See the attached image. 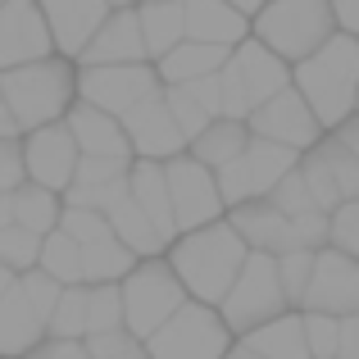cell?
Wrapping results in <instances>:
<instances>
[{"instance_id":"cell-17","label":"cell","mask_w":359,"mask_h":359,"mask_svg":"<svg viewBox=\"0 0 359 359\" xmlns=\"http://www.w3.org/2000/svg\"><path fill=\"white\" fill-rule=\"evenodd\" d=\"M228 219L237 223V232L245 237L250 250H269V255H287L300 245V228L287 210H282L273 196H255L228 210Z\"/></svg>"},{"instance_id":"cell-15","label":"cell","mask_w":359,"mask_h":359,"mask_svg":"<svg viewBox=\"0 0 359 359\" xmlns=\"http://www.w3.org/2000/svg\"><path fill=\"white\" fill-rule=\"evenodd\" d=\"M55 55V32L36 0H5L0 5V69Z\"/></svg>"},{"instance_id":"cell-33","label":"cell","mask_w":359,"mask_h":359,"mask_svg":"<svg viewBox=\"0 0 359 359\" xmlns=\"http://www.w3.org/2000/svg\"><path fill=\"white\" fill-rule=\"evenodd\" d=\"M123 282H87V337L91 332H109L123 327Z\"/></svg>"},{"instance_id":"cell-32","label":"cell","mask_w":359,"mask_h":359,"mask_svg":"<svg viewBox=\"0 0 359 359\" xmlns=\"http://www.w3.org/2000/svg\"><path fill=\"white\" fill-rule=\"evenodd\" d=\"M36 264H41L46 273H55L60 282H87L82 278V241L64 228H55V232L41 237V259Z\"/></svg>"},{"instance_id":"cell-42","label":"cell","mask_w":359,"mask_h":359,"mask_svg":"<svg viewBox=\"0 0 359 359\" xmlns=\"http://www.w3.org/2000/svg\"><path fill=\"white\" fill-rule=\"evenodd\" d=\"M327 245L346 255H359V201H341L327 214Z\"/></svg>"},{"instance_id":"cell-29","label":"cell","mask_w":359,"mask_h":359,"mask_svg":"<svg viewBox=\"0 0 359 359\" xmlns=\"http://www.w3.org/2000/svg\"><path fill=\"white\" fill-rule=\"evenodd\" d=\"M60 214H64V191H55V187H41V182H18L14 187V223H23V228L32 232H55L60 228Z\"/></svg>"},{"instance_id":"cell-6","label":"cell","mask_w":359,"mask_h":359,"mask_svg":"<svg viewBox=\"0 0 359 359\" xmlns=\"http://www.w3.org/2000/svg\"><path fill=\"white\" fill-rule=\"evenodd\" d=\"M187 296H191V291L177 278L168 255H141V259L132 264V273L123 278V314H128V327L141 341H150V332H159V327L168 323V314H173Z\"/></svg>"},{"instance_id":"cell-41","label":"cell","mask_w":359,"mask_h":359,"mask_svg":"<svg viewBox=\"0 0 359 359\" xmlns=\"http://www.w3.org/2000/svg\"><path fill=\"white\" fill-rule=\"evenodd\" d=\"M269 196H273V201H278L282 210L291 214V219H300V214H309V210H323V205H318V196L309 191V182H305V173H300V164L291 168V173L282 177V182L273 187Z\"/></svg>"},{"instance_id":"cell-21","label":"cell","mask_w":359,"mask_h":359,"mask_svg":"<svg viewBox=\"0 0 359 359\" xmlns=\"http://www.w3.org/2000/svg\"><path fill=\"white\" fill-rule=\"evenodd\" d=\"M64 123L73 128V137H78L82 155H118V159H137V150H132V137L128 128H123L118 114H109V109L91 105V100H73V109L64 114Z\"/></svg>"},{"instance_id":"cell-51","label":"cell","mask_w":359,"mask_h":359,"mask_svg":"<svg viewBox=\"0 0 359 359\" xmlns=\"http://www.w3.org/2000/svg\"><path fill=\"white\" fill-rule=\"evenodd\" d=\"M232 5H241V9H245V14H250V18H255V9H259V5H264V0H232Z\"/></svg>"},{"instance_id":"cell-11","label":"cell","mask_w":359,"mask_h":359,"mask_svg":"<svg viewBox=\"0 0 359 359\" xmlns=\"http://www.w3.org/2000/svg\"><path fill=\"white\" fill-rule=\"evenodd\" d=\"M300 173L327 214L341 201H359V155L337 132H323L309 150H300Z\"/></svg>"},{"instance_id":"cell-20","label":"cell","mask_w":359,"mask_h":359,"mask_svg":"<svg viewBox=\"0 0 359 359\" xmlns=\"http://www.w3.org/2000/svg\"><path fill=\"white\" fill-rule=\"evenodd\" d=\"M109 60H150L137 5H114L105 23L96 27V36L87 41V50L78 55V64H109Z\"/></svg>"},{"instance_id":"cell-53","label":"cell","mask_w":359,"mask_h":359,"mask_svg":"<svg viewBox=\"0 0 359 359\" xmlns=\"http://www.w3.org/2000/svg\"><path fill=\"white\" fill-rule=\"evenodd\" d=\"M0 5H5V0H0Z\"/></svg>"},{"instance_id":"cell-38","label":"cell","mask_w":359,"mask_h":359,"mask_svg":"<svg viewBox=\"0 0 359 359\" xmlns=\"http://www.w3.org/2000/svg\"><path fill=\"white\" fill-rule=\"evenodd\" d=\"M60 228H64V232H73V237H78L82 245H91V241L109 237V232H114V223H109V214H105V210H96V205H73V201H64Z\"/></svg>"},{"instance_id":"cell-50","label":"cell","mask_w":359,"mask_h":359,"mask_svg":"<svg viewBox=\"0 0 359 359\" xmlns=\"http://www.w3.org/2000/svg\"><path fill=\"white\" fill-rule=\"evenodd\" d=\"M14 282H18V273H14V269H9V264H0V296H5V291H9V287H14Z\"/></svg>"},{"instance_id":"cell-25","label":"cell","mask_w":359,"mask_h":359,"mask_svg":"<svg viewBox=\"0 0 359 359\" xmlns=\"http://www.w3.org/2000/svg\"><path fill=\"white\" fill-rule=\"evenodd\" d=\"M41 337H46V318L36 314L27 291L14 282L0 296V355H32Z\"/></svg>"},{"instance_id":"cell-45","label":"cell","mask_w":359,"mask_h":359,"mask_svg":"<svg viewBox=\"0 0 359 359\" xmlns=\"http://www.w3.org/2000/svg\"><path fill=\"white\" fill-rule=\"evenodd\" d=\"M341 359H359V309L341 314Z\"/></svg>"},{"instance_id":"cell-49","label":"cell","mask_w":359,"mask_h":359,"mask_svg":"<svg viewBox=\"0 0 359 359\" xmlns=\"http://www.w3.org/2000/svg\"><path fill=\"white\" fill-rule=\"evenodd\" d=\"M14 223V191H0V228Z\"/></svg>"},{"instance_id":"cell-31","label":"cell","mask_w":359,"mask_h":359,"mask_svg":"<svg viewBox=\"0 0 359 359\" xmlns=\"http://www.w3.org/2000/svg\"><path fill=\"white\" fill-rule=\"evenodd\" d=\"M137 259H141V255L132 250L118 232H109V237L82 245V278H87V282H123Z\"/></svg>"},{"instance_id":"cell-3","label":"cell","mask_w":359,"mask_h":359,"mask_svg":"<svg viewBox=\"0 0 359 359\" xmlns=\"http://www.w3.org/2000/svg\"><path fill=\"white\" fill-rule=\"evenodd\" d=\"M0 91H5L9 109L18 118V132L60 123L78 100V60L55 50V55H41V60L0 69Z\"/></svg>"},{"instance_id":"cell-39","label":"cell","mask_w":359,"mask_h":359,"mask_svg":"<svg viewBox=\"0 0 359 359\" xmlns=\"http://www.w3.org/2000/svg\"><path fill=\"white\" fill-rule=\"evenodd\" d=\"M87 355L91 359H141L150 351H146V341L123 323V327H109V332H91L87 337Z\"/></svg>"},{"instance_id":"cell-18","label":"cell","mask_w":359,"mask_h":359,"mask_svg":"<svg viewBox=\"0 0 359 359\" xmlns=\"http://www.w3.org/2000/svg\"><path fill=\"white\" fill-rule=\"evenodd\" d=\"M36 5H41L46 23H50V32H55V50L69 55V60H78V55L87 50L96 27L105 23V14L114 9L109 0H36Z\"/></svg>"},{"instance_id":"cell-28","label":"cell","mask_w":359,"mask_h":359,"mask_svg":"<svg viewBox=\"0 0 359 359\" xmlns=\"http://www.w3.org/2000/svg\"><path fill=\"white\" fill-rule=\"evenodd\" d=\"M245 141H250V123L245 118H214L210 128L201 132V137H191V155L196 159H205L210 168H223V164H232V159L245 150Z\"/></svg>"},{"instance_id":"cell-22","label":"cell","mask_w":359,"mask_h":359,"mask_svg":"<svg viewBox=\"0 0 359 359\" xmlns=\"http://www.w3.org/2000/svg\"><path fill=\"white\" fill-rule=\"evenodd\" d=\"M232 64H237L245 91H250V100L259 105V100L278 96L282 87H291V60L287 55H278L269 41H259V36H245V41L232 46Z\"/></svg>"},{"instance_id":"cell-46","label":"cell","mask_w":359,"mask_h":359,"mask_svg":"<svg viewBox=\"0 0 359 359\" xmlns=\"http://www.w3.org/2000/svg\"><path fill=\"white\" fill-rule=\"evenodd\" d=\"M332 14H337V27H341V32L359 36V0H332Z\"/></svg>"},{"instance_id":"cell-34","label":"cell","mask_w":359,"mask_h":359,"mask_svg":"<svg viewBox=\"0 0 359 359\" xmlns=\"http://www.w3.org/2000/svg\"><path fill=\"white\" fill-rule=\"evenodd\" d=\"M36 259H41V232L23 228V223L0 228V264H9L14 273H27L36 269Z\"/></svg>"},{"instance_id":"cell-23","label":"cell","mask_w":359,"mask_h":359,"mask_svg":"<svg viewBox=\"0 0 359 359\" xmlns=\"http://www.w3.org/2000/svg\"><path fill=\"white\" fill-rule=\"evenodd\" d=\"M187 5V36L214 46H237L250 36V14L232 0H182Z\"/></svg>"},{"instance_id":"cell-19","label":"cell","mask_w":359,"mask_h":359,"mask_svg":"<svg viewBox=\"0 0 359 359\" xmlns=\"http://www.w3.org/2000/svg\"><path fill=\"white\" fill-rule=\"evenodd\" d=\"M232 355H269V359H309V337H305V309H282L269 323L237 332Z\"/></svg>"},{"instance_id":"cell-37","label":"cell","mask_w":359,"mask_h":359,"mask_svg":"<svg viewBox=\"0 0 359 359\" xmlns=\"http://www.w3.org/2000/svg\"><path fill=\"white\" fill-rule=\"evenodd\" d=\"M305 337H309V359H337L341 355V314L305 309Z\"/></svg>"},{"instance_id":"cell-10","label":"cell","mask_w":359,"mask_h":359,"mask_svg":"<svg viewBox=\"0 0 359 359\" xmlns=\"http://www.w3.org/2000/svg\"><path fill=\"white\" fill-rule=\"evenodd\" d=\"M164 87L155 60H109V64H78V96L109 114H128L141 96Z\"/></svg>"},{"instance_id":"cell-14","label":"cell","mask_w":359,"mask_h":359,"mask_svg":"<svg viewBox=\"0 0 359 359\" xmlns=\"http://www.w3.org/2000/svg\"><path fill=\"white\" fill-rule=\"evenodd\" d=\"M123 128L132 137V150L146 159H173L177 150H187V132L168 109V91L155 87L150 96H141L137 105L123 114Z\"/></svg>"},{"instance_id":"cell-4","label":"cell","mask_w":359,"mask_h":359,"mask_svg":"<svg viewBox=\"0 0 359 359\" xmlns=\"http://www.w3.org/2000/svg\"><path fill=\"white\" fill-rule=\"evenodd\" d=\"M232 341H237V332L223 318V305L187 296L168 314V323L159 332H150L146 351L155 359H223V355H232Z\"/></svg>"},{"instance_id":"cell-5","label":"cell","mask_w":359,"mask_h":359,"mask_svg":"<svg viewBox=\"0 0 359 359\" xmlns=\"http://www.w3.org/2000/svg\"><path fill=\"white\" fill-rule=\"evenodd\" d=\"M250 32L296 64L337 32V14L332 0H264L250 18Z\"/></svg>"},{"instance_id":"cell-12","label":"cell","mask_w":359,"mask_h":359,"mask_svg":"<svg viewBox=\"0 0 359 359\" xmlns=\"http://www.w3.org/2000/svg\"><path fill=\"white\" fill-rule=\"evenodd\" d=\"M250 132H259V137H273V141H282V146H291V150H309L318 137H323V118L314 114V105H309L305 96H300V87L291 82V87H282L278 96H269V100H259V105L250 109Z\"/></svg>"},{"instance_id":"cell-36","label":"cell","mask_w":359,"mask_h":359,"mask_svg":"<svg viewBox=\"0 0 359 359\" xmlns=\"http://www.w3.org/2000/svg\"><path fill=\"white\" fill-rule=\"evenodd\" d=\"M314 259L318 250H309V245H296V250L278 255V273H282V287H287V300L291 305H305V291H309V278H314Z\"/></svg>"},{"instance_id":"cell-2","label":"cell","mask_w":359,"mask_h":359,"mask_svg":"<svg viewBox=\"0 0 359 359\" xmlns=\"http://www.w3.org/2000/svg\"><path fill=\"white\" fill-rule=\"evenodd\" d=\"M291 82L314 105V114L323 118L327 132L341 128L359 109V36L337 27L318 50L291 64Z\"/></svg>"},{"instance_id":"cell-16","label":"cell","mask_w":359,"mask_h":359,"mask_svg":"<svg viewBox=\"0 0 359 359\" xmlns=\"http://www.w3.org/2000/svg\"><path fill=\"white\" fill-rule=\"evenodd\" d=\"M300 309H327V314H355L359 309V255H346L337 245H323L314 259L305 305Z\"/></svg>"},{"instance_id":"cell-43","label":"cell","mask_w":359,"mask_h":359,"mask_svg":"<svg viewBox=\"0 0 359 359\" xmlns=\"http://www.w3.org/2000/svg\"><path fill=\"white\" fill-rule=\"evenodd\" d=\"M18 182H27L23 132H18V137H0V191H14Z\"/></svg>"},{"instance_id":"cell-52","label":"cell","mask_w":359,"mask_h":359,"mask_svg":"<svg viewBox=\"0 0 359 359\" xmlns=\"http://www.w3.org/2000/svg\"><path fill=\"white\" fill-rule=\"evenodd\" d=\"M109 5H137V0H109Z\"/></svg>"},{"instance_id":"cell-26","label":"cell","mask_w":359,"mask_h":359,"mask_svg":"<svg viewBox=\"0 0 359 359\" xmlns=\"http://www.w3.org/2000/svg\"><path fill=\"white\" fill-rule=\"evenodd\" d=\"M232 55V46H214V41H196V36H182L168 55H159L155 69L164 78V87H182V82H196L205 73L223 69Z\"/></svg>"},{"instance_id":"cell-13","label":"cell","mask_w":359,"mask_h":359,"mask_svg":"<svg viewBox=\"0 0 359 359\" xmlns=\"http://www.w3.org/2000/svg\"><path fill=\"white\" fill-rule=\"evenodd\" d=\"M78 159H82V146H78V137H73V128L64 118L23 132V164H27V177H32V182L64 191V187L73 182V173H78Z\"/></svg>"},{"instance_id":"cell-47","label":"cell","mask_w":359,"mask_h":359,"mask_svg":"<svg viewBox=\"0 0 359 359\" xmlns=\"http://www.w3.org/2000/svg\"><path fill=\"white\" fill-rule=\"evenodd\" d=\"M332 132H337V137H341L346 146H351L355 155H359V109H355V114H351V118L341 123V128H332Z\"/></svg>"},{"instance_id":"cell-48","label":"cell","mask_w":359,"mask_h":359,"mask_svg":"<svg viewBox=\"0 0 359 359\" xmlns=\"http://www.w3.org/2000/svg\"><path fill=\"white\" fill-rule=\"evenodd\" d=\"M0 137H18V118H14V109H9L5 91H0Z\"/></svg>"},{"instance_id":"cell-27","label":"cell","mask_w":359,"mask_h":359,"mask_svg":"<svg viewBox=\"0 0 359 359\" xmlns=\"http://www.w3.org/2000/svg\"><path fill=\"white\" fill-rule=\"evenodd\" d=\"M137 14H141V32H146L150 60L168 55L187 36V5L182 0H137Z\"/></svg>"},{"instance_id":"cell-40","label":"cell","mask_w":359,"mask_h":359,"mask_svg":"<svg viewBox=\"0 0 359 359\" xmlns=\"http://www.w3.org/2000/svg\"><path fill=\"white\" fill-rule=\"evenodd\" d=\"M164 91H168V109H173V118L182 123V132H187V146H191V137H201V132L214 123L210 105H205L191 87H164Z\"/></svg>"},{"instance_id":"cell-44","label":"cell","mask_w":359,"mask_h":359,"mask_svg":"<svg viewBox=\"0 0 359 359\" xmlns=\"http://www.w3.org/2000/svg\"><path fill=\"white\" fill-rule=\"evenodd\" d=\"M36 359H46V355H64V359H91L87 355V337H60V332H46L41 341H36Z\"/></svg>"},{"instance_id":"cell-1","label":"cell","mask_w":359,"mask_h":359,"mask_svg":"<svg viewBox=\"0 0 359 359\" xmlns=\"http://www.w3.org/2000/svg\"><path fill=\"white\" fill-rule=\"evenodd\" d=\"M168 259H173L177 278L187 282V291L210 305H223V296L232 291L241 264L250 259V245L237 232V223L223 214V219L205 223V228H191V232H177L173 245H168Z\"/></svg>"},{"instance_id":"cell-24","label":"cell","mask_w":359,"mask_h":359,"mask_svg":"<svg viewBox=\"0 0 359 359\" xmlns=\"http://www.w3.org/2000/svg\"><path fill=\"white\" fill-rule=\"evenodd\" d=\"M128 191L150 219L159 223L168 241L177 237V214H173V191H168V173H164V159H146L137 155L132 159V173H128Z\"/></svg>"},{"instance_id":"cell-7","label":"cell","mask_w":359,"mask_h":359,"mask_svg":"<svg viewBox=\"0 0 359 359\" xmlns=\"http://www.w3.org/2000/svg\"><path fill=\"white\" fill-rule=\"evenodd\" d=\"M282 309H291V300H287V287H282V273H278V255L250 250L232 291L223 296V318L232 323V332H250V327L269 323Z\"/></svg>"},{"instance_id":"cell-9","label":"cell","mask_w":359,"mask_h":359,"mask_svg":"<svg viewBox=\"0 0 359 359\" xmlns=\"http://www.w3.org/2000/svg\"><path fill=\"white\" fill-rule=\"evenodd\" d=\"M164 173H168V191H173L177 232L205 228V223L228 214V201H223V187H219V168L196 159L191 150H177L173 159H164Z\"/></svg>"},{"instance_id":"cell-35","label":"cell","mask_w":359,"mask_h":359,"mask_svg":"<svg viewBox=\"0 0 359 359\" xmlns=\"http://www.w3.org/2000/svg\"><path fill=\"white\" fill-rule=\"evenodd\" d=\"M46 332H60V337H87V282H69L50 314V327Z\"/></svg>"},{"instance_id":"cell-8","label":"cell","mask_w":359,"mask_h":359,"mask_svg":"<svg viewBox=\"0 0 359 359\" xmlns=\"http://www.w3.org/2000/svg\"><path fill=\"white\" fill-rule=\"evenodd\" d=\"M296 164H300V150H291V146H282V141H273V137L250 132V141H245L241 155L232 159V164L219 168V187H223L228 210H232V205H241V201H255V196H269Z\"/></svg>"},{"instance_id":"cell-30","label":"cell","mask_w":359,"mask_h":359,"mask_svg":"<svg viewBox=\"0 0 359 359\" xmlns=\"http://www.w3.org/2000/svg\"><path fill=\"white\" fill-rule=\"evenodd\" d=\"M109 223H114V232H118V237L128 241L137 255H164L168 245H173V241L164 237V232H159V223L150 219V214L141 210L137 201H132V191L123 196L114 210H109Z\"/></svg>"}]
</instances>
